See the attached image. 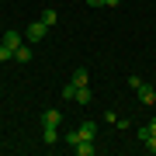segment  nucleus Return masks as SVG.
Masks as SVG:
<instances>
[{
    "instance_id": "obj_1",
    "label": "nucleus",
    "mask_w": 156,
    "mask_h": 156,
    "mask_svg": "<svg viewBox=\"0 0 156 156\" xmlns=\"http://www.w3.org/2000/svg\"><path fill=\"white\" fill-rule=\"evenodd\" d=\"M139 139H142V146H146V153H153V156H156V132H153L149 125H142V128H139Z\"/></svg>"
},
{
    "instance_id": "obj_2",
    "label": "nucleus",
    "mask_w": 156,
    "mask_h": 156,
    "mask_svg": "<svg viewBox=\"0 0 156 156\" xmlns=\"http://www.w3.org/2000/svg\"><path fill=\"white\" fill-rule=\"evenodd\" d=\"M45 31H49V24H45V21H35L31 28L24 31V38H28V42H42V38H45Z\"/></svg>"
},
{
    "instance_id": "obj_3",
    "label": "nucleus",
    "mask_w": 156,
    "mask_h": 156,
    "mask_svg": "<svg viewBox=\"0 0 156 156\" xmlns=\"http://www.w3.org/2000/svg\"><path fill=\"white\" fill-rule=\"evenodd\" d=\"M73 153H76V156H94V153H97V142H94V139H83V142L73 146Z\"/></svg>"
},
{
    "instance_id": "obj_4",
    "label": "nucleus",
    "mask_w": 156,
    "mask_h": 156,
    "mask_svg": "<svg viewBox=\"0 0 156 156\" xmlns=\"http://www.w3.org/2000/svg\"><path fill=\"white\" fill-rule=\"evenodd\" d=\"M76 128H80V135H83V139H97V122H94V118H87V122H80Z\"/></svg>"
},
{
    "instance_id": "obj_5",
    "label": "nucleus",
    "mask_w": 156,
    "mask_h": 156,
    "mask_svg": "<svg viewBox=\"0 0 156 156\" xmlns=\"http://www.w3.org/2000/svg\"><path fill=\"white\" fill-rule=\"evenodd\" d=\"M69 83H73V87H87V83H90V73H87L83 66H76V69H73V80H69Z\"/></svg>"
},
{
    "instance_id": "obj_6",
    "label": "nucleus",
    "mask_w": 156,
    "mask_h": 156,
    "mask_svg": "<svg viewBox=\"0 0 156 156\" xmlns=\"http://www.w3.org/2000/svg\"><path fill=\"white\" fill-rule=\"evenodd\" d=\"M42 135H45V146H56L59 142V125H42Z\"/></svg>"
},
{
    "instance_id": "obj_7",
    "label": "nucleus",
    "mask_w": 156,
    "mask_h": 156,
    "mask_svg": "<svg viewBox=\"0 0 156 156\" xmlns=\"http://www.w3.org/2000/svg\"><path fill=\"white\" fill-rule=\"evenodd\" d=\"M139 101H142V104H156V87L142 83V87H139Z\"/></svg>"
},
{
    "instance_id": "obj_8",
    "label": "nucleus",
    "mask_w": 156,
    "mask_h": 156,
    "mask_svg": "<svg viewBox=\"0 0 156 156\" xmlns=\"http://www.w3.org/2000/svg\"><path fill=\"white\" fill-rule=\"evenodd\" d=\"M21 38H24V35H17V31H4V38H0V42H4L7 49H14V52H17V45H21Z\"/></svg>"
},
{
    "instance_id": "obj_9",
    "label": "nucleus",
    "mask_w": 156,
    "mask_h": 156,
    "mask_svg": "<svg viewBox=\"0 0 156 156\" xmlns=\"http://www.w3.org/2000/svg\"><path fill=\"white\" fill-rule=\"evenodd\" d=\"M59 122H62V111H59V108H49V111L42 115V125H59Z\"/></svg>"
},
{
    "instance_id": "obj_10",
    "label": "nucleus",
    "mask_w": 156,
    "mask_h": 156,
    "mask_svg": "<svg viewBox=\"0 0 156 156\" xmlns=\"http://www.w3.org/2000/svg\"><path fill=\"white\" fill-rule=\"evenodd\" d=\"M14 59H17V62H31V45L21 42V45H17V52H14Z\"/></svg>"
},
{
    "instance_id": "obj_11",
    "label": "nucleus",
    "mask_w": 156,
    "mask_h": 156,
    "mask_svg": "<svg viewBox=\"0 0 156 156\" xmlns=\"http://www.w3.org/2000/svg\"><path fill=\"white\" fill-rule=\"evenodd\" d=\"M73 101H76V104H90V87H76Z\"/></svg>"
},
{
    "instance_id": "obj_12",
    "label": "nucleus",
    "mask_w": 156,
    "mask_h": 156,
    "mask_svg": "<svg viewBox=\"0 0 156 156\" xmlns=\"http://www.w3.org/2000/svg\"><path fill=\"white\" fill-rule=\"evenodd\" d=\"M38 21H45V24H49V28H52V24H56V21H59V14H56V11H52V7H45V11H42V17H38Z\"/></svg>"
},
{
    "instance_id": "obj_13",
    "label": "nucleus",
    "mask_w": 156,
    "mask_h": 156,
    "mask_svg": "<svg viewBox=\"0 0 156 156\" xmlns=\"http://www.w3.org/2000/svg\"><path fill=\"white\" fill-rule=\"evenodd\" d=\"M66 142H69V146L83 142V135H80V128H69V132H66Z\"/></svg>"
},
{
    "instance_id": "obj_14",
    "label": "nucleus",
    "mask_w": 156,
    "mask_h": 156,
    "mask_svg": "<svg viewBox=\"0 0 156 156\" xmlns=\"http://www.w3.org/2000/svg\"><path fill=\"white\" fill-rule=\"evenodd\" d=\"M7 59H14V49H7V45L0 42V62H7Z\"/></svg>"
},
{
    "instance_id": "obj_15",
    "label": "nucleus",
    "mask_w": 156,
    "mask_h": 156,
    "mask_svg": "<svg viewBox=\"0 0 156 156\" xmlns=\"http://www.w3.org/2000/svg\"><path fill=\"white\" fill-rule=\"evenodd\" d=\"M59 94H62V101H73V94H76V87H73V83H66V87L59 90Z\"/></svg>"
},
{
    "instance_id": "obj_16",
    "label": "nucleus",
    "mask_w": 156,
    "mask_h": 156,
    "mask_svg": "<svg viewBox=\"0 0 156 156\" xmlns=\"http://www.w3.org/2000/svg\"><path fill=\"white\" fill-rule=\"evenodd\" d=\"M90 7H108V0H87Z\"/></svg>"
},
{
    "instance_id": "obj_17",
    "label": "nucleus",
    "mask_w": 156,
    "mask_h": 156,
    "mask_svg": "<svg viewBox=\"0 0 156 156\" xmlns=\"http://www.w3.org/2000/svg\"><path fill=\"white\" fill-rule=\"evenodd\" d=\"M118 4H122V0H108V7H118Z\"/></svg>"
},
{
    "instance_id": "obj_18",
    "label": "nucleus",
    "mask_w": 156,
    "mask_h": 156,
    "mask_svg": "<svg viewBox=\"0 0 156 156\" xmlns=\"http://www.w3.org/2000/svg\"><path fill=\"white\" fill-rule=\"evenodd\" d=\"M149 128H153V132H156V118H153V122H149Z\"/></svg>"
}]
</instances>
